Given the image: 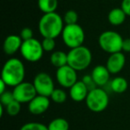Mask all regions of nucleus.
I'll return each instance as SVG.
<instances>
[{
  "label": "nucleus",
  "instance_id": "nucleus-26",
  "mask_svg": "<svg viewBox=\"0 0 130 130\" xmlns=\"http://www.w3.org/2000/svg\"><path fill=\"white\" fill-rule=\"evenodd\" d=\"M14 100V96H13V92L11 91H6L0 94V103L3 106H7L9 103H11Z\"/></svg>",
  "mask_w": 130,
  "mask_h": 130
},
{
  "label": "nucleus",
  "instance_id": "nucleus-7",
  "mask_svg": "<svg viewBox=\"0 0 130 130\" xmlns=\"http://www.w3.org/2000/svg\"><path fill=\"white\" fill-rule=\"evenodd\" d=\"M20 52L26 61L29 62H37L43 57L45 51L43 49L41 42L33 38L31 39L23 41Z\"/></svg>",
  "mask_w": 130,
  "mask_h": 130
},
{
  "label": "nucleus",
  "instance_id": "nucleus-17",
  "mask_svg": "<svg viewBox=\"0 0 130 130\" xmlns=\"http://www.w3.org/2000/svg\"><path fill=\"white\" fill-rule=\"evenodd\" d=\"M50 62L57 69L63 67L68 64V54L61 50L54 51L50 56Z\"/></svg>",
  "mask_w": 130,
  "mask_h": 130
},
{
  "label": "nucleus",
  "instance_id": "nucleus-21",
  "mask_svg": "<svg viewBox=\"0 0 130 130\" xmlns=\"http://www.w3.org/2000/svg\"><path fill=\"white\" fill-rule=\"evenodd\" d=\"M51 100L55 103H63L67 100V94L61 88H55L50 96Z\"/></svg>",
  "mask_w": 130,
  "mask_h": 130
},
{
  "label": "nucleus",
  "instance_id": "nucleus-3",
  "mask_svg": "<svg viewBox=\"0 0 130 130\" xmlns=\"http://www.w3.org/2000/svg\"><path fill=\"white\" fill-rule=\"evenodd\" d=\"M92 62V53L87 46L75 47L68 53V65L77 71H84Z\"/></svg>",
  "mask_w": 130,
  "mask_h": 130
},
{
  "label": "nucleus",
  "instance_id": "nucleus-2",
  "mask_svg": "<svg viewBox=\"0 0 130 130\" xmlns=\"http://www.w3.org/2000/svg\"><path fill=\"white\" fill-rule=\"evenodd\" d=\"M64 28L63 18L57 13H44L38 22V30L43 38H56Z\"/></svg>",
  "mask_w": 130,
  "mask_h": 130
},
{
  "label": "nucleus",
  "instance_id": "nucleus-30",
  "mask_svg": "<svg viewBox=\"0 0 130 130\" xmlns=\"http://www.w3.org/2000/svg\"><path fill=\"white\" fill-rule=\"evenodd\" d=\"M122 51L126 53H130V38H126L123 40Z\"/></svg>",
  "mask_w": 130,
  "mask_h": 130
},
{
  "label": "nucleus",
  "instance_id": "nucleus-6",
  "mask_svg": "<svg viewBox=\"0 0 130 130\" xmlns=\"http://www.w3.org/2000/svg\"><path fill=\"white\" fill-rule=\"evenodd\" d=\"M86 104L87 108L93 112H102L109 105V95L103 89L95 87L89 91L87 98Z\"/></svg>",
  "mask_w": 130,
  "mask_h": 130
},
{
  "label": "nucleus",
  "instance_id": "nucleus-11",
  "mask_svg": "<svg viewBox=\"0 0 130 130\" xmlns=\"http://www.w3.org/2000/svg\"><path fill=\"white\" fill-rule=\"evenodd\" d=\"M49 106H50L49 97L37 94L28 103V110L33 115H41L48 110Z\"/></svg>",
  "mask_w": 130,
  "mask_h": 130
},
{
  "label": "nucleus",
  "instance_id": "nucleus-8",
  "mask_svg": "<svg viewBox=\"0 0 130 130\" xmlns=\"http://www.w3.org/2000/svg\"><path fill=\"white\" fill-rule=\"evenodd\" d=\"M33 85L37 91V94L40 95L50 97L54 90V83L52 77L46 72H39L35 76Z\"/></svg>",
  "mask_w": 130,
  "mask_h": 130
},
{
  "label": "nucleus",
  "instance_id": "nucleus-10",
  "mask_svg": "<svg viewBox=\"0 0 130 130\" xmlns=\"http://www.w3.org/2000/svg\"><path fill=\"white\" fill-rule=\"evenodd\" d=\"M13 94L14 99L21 103H29L38 94L33 83L24 81L14 87Z\"/></svg>",
  "mask_w": 130,
  "mask_h": 130
},
{
  "label": "nucleus",
  "instance_id": "nucleus-14",
  "mask_svg": "<svg viewBox=\"0 0 130 130\" xmlns=\"http://www.w3.org/2000/svg\"><path fill=\"white\" fill-rule=\"evenodd\" d=\"M23 43V40L18 35H9L6 38L3 44V49L4 52L7 55H13L17 51L21 50V47Z\"/></svg>",
  "mask_w": 130,
  "mask_h": 130
},
{
  "label": "nucleus",
  "instance_id": "nucleus-12",
  "mask_svg": "<svg viewBox=\"0 0 130 130\" xmlns=\"http://www.w3.org/2000/svg\"><path fill=\"white\" fill-rule=\"evenodd\" d=\"M126 64V57L121 52L110 54L106 61V67L110 74H118L120 72Z\"/></svg>",
  "mask_w": 130,
  "mask_h": 130
},
{
  "label": "nucleus",
  "instance_id": "nucleus-20",
  "mask_svg": "<svg viewBox=\"0 0 130 130\" xmlns=\"http://www.w3.org/2000/svg\"><path fill=\"white\" fill-rule=\"evenodd\" d=\"M48 130H69L70 124L63 118H56L49 122Z\"/></svg>",
  "mask_w": 130,
  "mask_h": 130
},
{
  "label": "nucleus",
  "instance_id": "nucleus-13",
  "mask_svg": "<svg viewBox=\"0 0 130 130\" xmlns=\"http://www.w3.org/2000/svg\"><path fill=\"white\" fill-rule=\"evenodd\" d=\"M89 89L83 80H78L72 87L70 88V96L76 103L86 101Z\"/></svg>",
  "mask_w": 130,
  "mask_h": 130
},
{
  "label": "nucleus",
  "instance_id": "nucleus-15",
  "mask_svg": "<svg viewBox=\"0 0 130 130\" xmlns=\"http://www.w3.org/2000/svg\"><path fill=\"white\" fill-rule=\"evenodd\" d=\"M110 73L108 71L106 66L104 65H97L93 69L91 77L94 81L96 86L98 87H103L108 83L110 79Z\"/></svg>",
  "mask_w": 130,
  "mask_h": 130
},
{
  "label": "nucleus",
  "instance_id": "nucleus-9",
  "mask_svg": "<svg viewBox=\"0 0 130 130\" xmlns=\"http://www.w3.org/2000/svg\"><path fill=\"white\" fill-rule=\"evenodd\" d=\"M55 77L59 85L64 88H71L78 81L77 71L68 64L57 69Z\"/></svg>",
  "mask_w": 130,
  "mask_h": 130
},
{
  "label": "nucleus",
  "instance_id": "nucleus-24",
  "mask_svg": "<svg viewBox=\"0 0 130 130\" xmlns=\"http://www.w3.org/2000/svg\"><path fill=\"white\" fill-rule=\"evenodd\" d=\"M20 130H48V127L39 122H29L24 124Z\"/></svg>",
  "mask_w": 130,
  "mask_h": 130
},
{
  "label": "nucleus",
  "instance_id": "nucleus-28",
  "mask_svg": "<svg viewBox=\"0 0 130 130\" xmlns=\"http://www.w3.org/2000/svg\"><path fill=\"white\" fill-rule=\"evenodd\" d=\"M82 80H83L84 83L87 86L89 91L92 90V89H94V88H95L96 85H95V83H94V80H93V78H92V77H91V76H84L83 79H82Z\"/></svg>",
  "mask_w": 130,
  "mask_h": 130
},
{
  "label": "nucleus",
  "instance_id": "nucleus-16",
  "mask_svg": "<svg viewBox=\"0 0 130 130\" xmlns=\"http://www.w3.org/2000/svg\"><path fill=\"white\" fill-rule=\"evenodd\" d=\"M126 16L127 15L123 11L122 8L116 7L110 11L108 14V21L112 26H119L124 23Z\"/></svg>",
  "mask_w": 130,
  "mask_h": 130
},
{
  "label": "nucleus",
  "instance_id": "nucleus-4",
  "mask_svg": "<svg viewBox=\"0 0 130 130\" xmlns=\"http://www.w3.org/2000/svg\"><path fill=\"white\" fill-rule=\"evenodd\" d=\"M61 38L66 46L72 49L83 45L86 38L85 31L78 23L65 25L61 32Z\"/></svg>",
  "mask_w": 130,
  "mask_h": 130
},
{
  "label": "nucleus",
  "instance_id": "nucleus-5",
  "mask_svg": "<svg viewBox=\"0 0 130 130\" xmlns=\"http://www.w3.org/2000/svg\"><path fill=\"white\" fill-rule=\"evenodd\" d=\"M123 38L116 31L107 30L103 32L98 38V44L104 52L111 54L122 51Z\"/></svg>",
  "mask_w": 130,
  "mask_h": 130
},
{
  "label": "nucleus",
  "instance_id": "nucleus-19",
  "mask_svg": "<svg viewBox=\"0 0 130 130\" xmlns=\"http://www.w3.org/2000/svg\"><path fill=\"white\" fill-rule=\"evenodd\" d=\"M38 6L43 13H54L58 7V0H38Z\"/></svg>",
  "mask_w": 130,
  "mask_h": 130
},
{
  "label": "nucleus",
  "instance_id": "nucleus-31",
  "mask_svg": "<svg viewBox=\"0 0 130 130\" xmlns=\"http://www.w3.org/2000/svg\"><path fill=\"white\" fill-rule=\"evenodd\" d=\"M7 87V85H6V83H5L4 81H3L2 79H0V94H3L4 92H6V87Z\"/></svg>",
  "mask_w": 130,
  "mask_h": 130
},
{
  "label": "nucleus",
  "instance_id": "nucleus-23",
  "mask_svg": "<svg viewBox=\"0 0 130 130\" xmlns=\"http://www.w3.org/2000/svg\"><path fill=\"white\" fill-rule=\"evenodd\" d=\"M21 104L22 103H19L16 100H14L11 103H9L7 106H6V112H7L8 115L11 116V117H14V116L18 115L21 111Z\"/></svg>",
  "mask_w": 130,
  "mask_h": 130
},
{
  "label": "nucleus",
  "instance_id": "nucleus-27",
  "mask_svg": "<svg viewBox=\"0 0 130 130\" xmlns=\"http://www.w3.org/2000/svg\"><path fill=\"white\" fill-rule=\"evenodd\" d=\"M19 36L22 38V39L23 40V41L31 39V38H33V30L29 27L23 28V29L21 30Z\"/></svg>",
  "mask_w": 130,
  "mask_h": 130
},
{
  "label": "nucleus",
  "instance_id": "nucleus-25",
  "mask_svg": "<svg viewBox=\"0 0 130 130\" xmlns=\"http://www.w3.org/2000/svg\"><path fill=\"white\" fill-rule=\"evenodd\" d=\"M41 44L45 52H52L55 48V38H44Z\"/></svg>",
  "mask_w": 130,
  "mask_h": 130
},
{
  "label": "nucleus",
  "instance_id": "nucleus-22",
  "mask_svg": "<svg viewBox=\"0 0 130 130\" xmlns=\"http://www.w3.org/2000/svg\"><path fill=\"white\" fill-rule=\"evenodd\" d=\"M63 21H64L66 25L77 24L78 21V15L74 10H69L65 13L64 16H63Z\"/></svg>",
  "mask_w": 130,
  "mask_h": 130
},
{
  "label": "nucleus",
  "instance_id": "nucleus-1",
  "mask_svg": "<svg viewBox=\"0 0 130 130\" xmlns=\"http://www.w3.org/2000/svg\"><path fill=\"white\" fill-rule=\"evenodd\" d=\"M25 78V67L18 58H11L5 62L1 72V79L7 87H16L22 83Z\"/></svg>",
  "mask_w": 130,
  "mask_h": 130
},
{
  "label": "nucleus",
  "instance_id": "nucleus-18",
  "mask_svg": "<svg viewBox=\"0 0 130 130\" xmlns=\"http://www.w3.org/2000/svg\"><path fill=\"white\" fill-rule=\"evenodd\" d=\"M127 80L123 77H116L110 82V88L116 94H122L127 89Z\"/></svg>",
  "mask_w": 130,
  "mask_h": 130
},
{
  "label": "nucleus",
  "instance_id": "nucleus-29",
  "mask_svg": "<svg viewBox=\"0 0 130 130\" xmlns=\"http://www.w3.org/2000/svg\"><path fill=\"white\" fill-rule=\"evenodd\" d=\"M121 8L127 16H130V0H122Z\"/></svg>",
  "mask_w": 130,
  "mask_h": 130
}]
</instances>
